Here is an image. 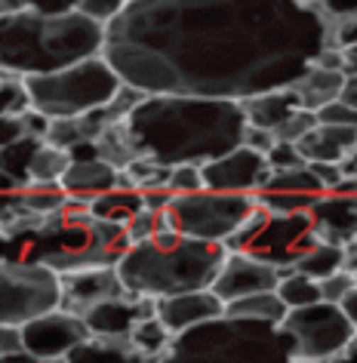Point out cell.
I'll list each match as a JSON object with an SVG mask.
<instances>
[{
  "mask_svg": "<svg viewBox=\"0 0 357 363\" xmlns=\"http://www.w3.org/2000/svg\"><path fill=\"white\" fill-rule=\"evenodd\" d=\"M308 169L314 172V176H317V182H320V185L326 188V191H329V188H336L339 182L345 179V172H342V163H308Z\"/></svg>",
  "mask_w": 357,
  "mask_h": 363,
  "instance_id": "47",
  "label": "cell"
},
{
  "mask_svg": "<svg viewBox=\"0 0 357 363\" xmlns=\"http://www.w3.org/2000/svg\"><path fill=\"white\" fill-rule=\"evenodd\" d=\"M256 210H259L256 194L204 188V191L176 194V201L170 206V219L179 234H188V238L197 240L228 243L250 222Z\"/></svg>",
  "mask_w": 357,
  "mask_h": 363,
  "instance_id": "9",
  "label": "cell"
},
{
  "mask_svg": "<svg viewBox=\"0 0 357 363\" xmlns=\"http://www.w3.org/2000/svg\"><path fill=\"white\" fill-rule=\"evenodd\" d=\"M68 154H71V160H75V163L102 157V154H99V142H77V145H71V148H68Z\"/></svg>",
  "mask_w": 357,
  "mask_h": 363,
  "instance_id": "50",
  "label": "cell"
},
{
  "mask_svg": "<svg viewBox=\"0 0 357 363\" xmlns=\"http://www.w3.org/2000/svg\"><path fill=\"white\" fill-rule=\"evenodd\" d=\"M243 111H246V121L250 126H259V130H268L274 133L280 123H287L292 114L302 108L299 102V93L296 89H274V93H265V96H256V99H246Z\"/></svg>",
  "mask_w": 357,
  "mask_h": 363,
  "instance_id": "21",
  "label": "cell"
},
{
  "mask_svg": "<svg viewBox=\"0 0 357 363\" xmlns=\"http://www.w3.org/2000/svg\"><path fill=\"white\" fill-rule=\"evenodd\" d=\"M320 197H324V194L268 191V188H262V191L256 194V201H259L262 210H268V213H274V216H296V213H311Z\"/></svg>",
  "mask_w": 357,
  "mask_h": 363,
  "instance_id": "31",
  "label": "cell"
},
{
  "mask_svg": "<svg viewBox=\"0 0 357 363\" xmlns=\"http://www.w3.org/2000/svg\"><path fill=\"white\" fill-rule=\"evenodd\" d=\"M43 142L47 139L28 135V139H22V142L4 145V148H0V172H4V179H13L19 188L31 185V163Z\"/></svg>",
  "mask_w": 357,
  "mask_h": 363,
  "instance_id": "26",
  "label": "cell"
},
{
  "mask_svg": "<svg viewBox=\"0 0 357 363\" xmlns=\"http://www.w3.org/2000/svg\"><path fill=\"white\" fill-rule=\"evenodd\" d=\"M299 151L308 163H345L357 151V126L317 123L299 142Z\"/></svg>",
  "mask_w": 357,
  "mask_h": 363,
  "instance_id": "18",
  "label": "cell"
},
{
  "mask_svg": "<svg viewBox=\"0 0 357 363\" xmlns=\"http://www.w3.org/2000/svg\"><path fill=\"white\" fill-rule=\"evenodd\" d=\"M287 271L268 265V262L246 256V252H228L222 271H219L213 293L222 298L225 305L237 302V298L256 296V293H274Z\"/></svg>",
  "mask_w": 357,
  "mask_h": 363,
  "instance_id": "14",
  "label": "cell"
},
{
  "mask_svg": "<svg viewBox=\"0 0 357 363\" xmlns=\"http://www.w3.org/2000/svg\"><path fill=\"white\" fill-rule=\"evenodd\" d=\"M130 342L142 354H148V357H160V354L167 351V345L172 342V333L167 330V323H163L160 317H148V320H142L139 326H136Z\"/></svg>",
  "mask_w": 357,
  "mask_h": 363,
  "instance_id": "33",
  "label": "cell"
},
{
  "mask_svg": "<svg viewBox=\"0 0 357 363\" xmlns=\"http://www.w3.org/2000/svg\"><path fill=\"white\" fill-rule=\"evenodd\" d=\"M56 363H158V357L142 354L130 339H96V335H89L77 351H71L65 360Z\"/></svg>",
  "mask_w": 357,
  "mask_h": 363,
  "instance_id": "22",
  "label": "cell"
},
{
  "mask_svg": "<svg viewBox=\"0 0 357 363\" xmlns=\"http://www.w3.org/2000/svg\"><path fill=\"white\" fill-rule=\"evenodd\" d=\"M62 308V274L38 262L0 265V323L25 326Z\"/></svg>",
  "mask_w": 357,
  "mask_h": 363,
  "instance_id": "10",
  "label": "cell"
},
{
  "mask_svg": "<svg viewBox=\"0 0 357 363\" xmlns=\"http://www.w3.org/2000/svg\"><path fill=\"white\" fill-rule=\"evenodd\" d=\"M225 314V302L213 289H197V293H182L170 298H158V317L167 323L172 335L188 333L200 323H209Z\"/></svg>",
  "mask_w": 357,
  "mask_h": 363,
  "instance_id": "17",
  "label": "cell"
},
{
  "mask_svg": "<svg viewBox=\"0 0 357 363\" xmlns=\"http://www.w3.org/2000/svg\"><path fill=\"white\" fill-rule=\"evenodd\" d=\"M130 148L163 167H204L243 145L246 111L231 99L204 96H145L121 121Z\"/></svg>",
  "mask_w": 357,
  "mask_h": 363,
  "instance_id": "2",
  "label": "cell"
},
{
  "mask_svg": "<svg viewBox=\"0 0 357 363\" xmlns=\"http://www.w3.org/2000/svg\"><path fill=\"white\" fill-rule=\"evenodd\" d=\"M243 145H246V148H253V151L268 154V151L274 148V133H268V130H259V126H246Z\"/></svg>",
  "mask_w": 357,
  "mask_h": 363,
  "instance_id": "48",
  "label": "cell"
},
{
  "mask_svg": "<svg viewBox=\"0 0 357 363\" xmlns=\"http://www.w3.org/2000/svg\"><path fill=\"white\" fill-rule=\"evenodd\" d=\"M47 142L50 145H59V148H71V145L87 142V139H84V133H80L77 117H68V121H53Z\"/></svg>",
  "mask_w": 357,
  "mask_h": 363,
  "instance_id": "40",
  "label": "cell"
},
{
  "mask_svg": "<svg viewBox=\"0 0 357 363\" xmlns=\"http://www.w3.org/2000/svg\"><path fill=\"white\" fill-rule=\"evenodd\" d=\"M31 93H28V77L13 74V71H4L0 77V114L10 117H22L31 111Z\"/></svg>",
  "mask_w": 357,
  "mask_h": 363,
  "instance_id": "32",
  "label": "cell"
},
{
  "mask_svg": "<svg viewBox=\"0 0 357 363\" xmlns=\"http://www.w3.org/2000/svg\"><path fill=\"white\" fill-rule=\"evenodd\" d=\"M333 363H357V335L351 339V345H348V348L339 354V357L333 360Z\"/></svg>",
  "mask_w": 357,
  "mask_h": 363,
  "instance_id": "54",
  "label": "cell"
},
{
  "mask_svg": "<svg viewBox=\"0 0 357 363\" xmlns=\"http://www.w3.org/2000/svg\"><path fill=\"white\" fill-rule=\"evenodd\" d=\"M34 262L59 274L84 268H117L133 250L123 225L93 216L87 203L71 197V203L56 216H47L40 228H31Z\"/></svg>",
  "mask_w": 357,
  "mask_h": 363,
  "instance_id": "5",
  "label": "cell"
},
{
  "mask_svg": "<svg viewBox=\"0 0 357 363\" xmlns=\"http://www.w3.org/2000/svg\"><path fill=\"white\" fill-rule=\"evenodd\" d=\"M311 222L320 234V240L336 243V247H354L357 243V210L336 197L324 194L311 210Z\"/></svg>",
  "mask_w": 357,
  "mask_h": 363,
  "instance_id": "20",
  "label": "cell"
},
{
  "mask_svg": "<svg viewBox=\"0 0 357 363\" xmlns=\"http://www.w3.org/2000/svg\"><path fill=\"white\" fill-rule=\"evenodd\" d=\"M357 43V19H345V22H333L329 25V47L336 50H348Z\"/></svg>",
  "mask_w": 357,
  "mask_h": 363,
  "instance_id": "43",
  "label": "cell"
},
{
  "mask_svg": "<svg viewBox=\"0 0 357 363\" xmlns=\"http://www.w3.org/2000/svg\"><path fill=\"white\" fill-rule=\"evenodd\" d=\"M123 86L121 74L105 56L87 59L80 65L53 71V74L28 77V93L34 111L47 114L50 121L84 117L96 108H105Z\"/></svg>",
  "mask_w": 357,
  "mask_h": 363,
  "instance_id": "7",
  "label": "cell"
},
{
  "mask_svg": "<svg viewBox=\"0 0 357 363\" xmlns=\"http://www.w3.org/2000/svg\"><path fill=\"white\" fill-rule=\"evenodd\" d=\"M225 259V243L167 231L145 243H136L117 265V271L133 296L170 298L182 293H197V289H213Z\"/></svg>",
  "mask_w": 357,
  "mask_h": 363,
  "instance_id": "4",
  "label": "cell"
},
{
  "mask_svg": "<svg viewBox=\"0 0 357 363\" xmlns=\"http://www.w3.org/2000/svg\"><path fill=\"white\" fill-rule=\"evenodd\" d=\"M148 317H158V298L126 293L123 298H111V302L93 308L84 320L89 326V335L96 339H130L136 326Z\"/></svg>",
  "mask_w": 357,
  "mask_h": 363,
  "instance_id": "16",
  "label": "cell"
},
{
  "mask_svg": "<svg viewBox=\"0 0 357 363\" xmlns=\"http://www.w3.org/2000/svg\"><path fill=\"white\" fill-rule=\"evenodd\" d=\"M342 56H345V77L357 74V43L354 47H348V50H342Z\"/></svg>",
  "mask_w": 357,
  "mask_h": 363,
  "instance_id": "53",
  "label": "cell"
},
{
  "mask_svg": "<svg viewBox=\"0 0 357 363\" xmlns=\"http://www.w3.org/2000/svg\"><path fill=\"white\" fill-rule=\"evenodd\" d=\"M207 182H204V167H172L170 176V191L172 194H191V191H204Z\"/></svg>",
  "mask_w": 357,
  "mask_h": 363,
  "instance_id": "37",
  "label": "cell"
},
{
  "mask_svg": "<svg viewBox=\"0 0 357 363\" xmlns=\"http://www.w3.org/2000/svg\"><path fill=\"white\" fill-rule=\"evenodd\" d=\"M16 197H19V203L25 206V210H31L38 216H56V213H62L71 203V194L65 191V185H62V182H56V185H47V182H31V185L19 188Z\"/></svg>",
  "mask_w": 357,
  "mask_h": 363,
  "instance_id": "27",
  "label": "cell"
},
{
  "mask_svg": "<svg viewBox=\"0 0 357 363\" xmlns=\"http://www.w3.org/2000/svg\"><path fill=\"white\" fill-rule=\"evenodd\" d=\"M65 191L80 203H93L96 197H102L108 191H114L121 185V169L111 167L108 160H84V163H71V169L62 179Z\"/></svg>",
  "mask_w": 357,
  "mask_h": 363,
  "instance_id": "19",
  "label": "cell"
},
{
  "mask_svg": "<svg viewBox=\"0 0 357 363\" xmlns=\"http://www.w3.org/2000/svg\"><path fill=\"white\" fill-rule=\"evenodd\" d=\"M278 296L283 298V305H287L290 311L324 302L320 284L317 280H311V277H305V274H299V271H287V274H283L280 286H278Z\"/></svg>",
  "mask_w": 357,
  "mask_h": 363,
  "instance_id": "30",
  "label": "cell"
},
{
  "mask_svg": "<svg viewBox=\"0 0 357 363\" xmlns=\"http://www.w3.org/2000/svg\"><path fill=\"white\" fill-rule=\"evenodd\" d=\"M228 317H241V320H262V323H283L290 314V308L283 305V298L274 293H256L246 298H237V302L225 305Z\"/></svg>",
  "mask_w": 357,
  "mask_h": 363,
  "instance_id": "25",
  "label": "cell"
},
{
  "mask_svg": "<svg viewBox=\"0 0 357 363\" xmlns=\"http://www.w3.org/2000/svg\"><path fill=\"white\" fill-rule=\"evenodd\" d=\"M342 102H348L351 108H357V74L345 77V89H342Z\"/></svg>",
  "mask_w": 357,
  "mask_h": 363,
  "instance_id": "51",
  "label": "cell"
},
{
  "mask_svg": "<svg viewBox=\"0 0 357 363\" xmlns=\"http://www.w3.org/2000/svg\"><path fill=\"white\" fill-rule=\"evenodd\" d=\"M25 351V335H22V326H0V354L10 357V354H19Z\"/></svg>",
  "mask_w": 357,
  "mask_h": 363,
  "instance_id": "46",
  "label": "cell"
},
{
  "mask_svg": "<svg viewBox=\"0 0 357 363\" xmlns=\"http://www.w3.org/2000/svg\"><path fill=\"white\" fill-rule=\"evenodd\" d=\"M317 117H320V123H329V126H357V108L342 102V99L333 105H326V108H320Z\"/></svg>",
  "mask_w": 357,
  "mask_h": 363,
  "instance_id": "41",
  "label": "cell"
},
{
  "mask_svg": "<svg viewBox=\"0 0 357 363\" xmlns=\"http://www.w3.org/2000/svg\"><path fill=\"white\" fill-rule=\"evenodd\" d=\"M329 50L305 0H130L102 56L148 96L246 99L290 89Z\"/></svg>",
  "mask_w": 357,
  "mask_h": 363,
  "instance_id": "1",
  "label": "cell"
},
{
  "mask_svg": "<svg viewBox=\"0 0 357 363\" xmlns=\"http://www.w3.org/2000/svg\"><path fill=\"white\" fill-rule=\"evenodd\" d=\"M320 243V234L311 222V213L274 216L268 210H256L250 222L225 243L228 252H246L280 271H292L302 256H308Z\"/></svg>",
  "mask_w": 357,
  "mask_h": 363,
  "instance_id": "8",
  "label": "cell"
},
{
  "mask_svg": "<svg viewBox=\"0 0 357 363\" xmlns=\"http://www.w3.org/2000/svg\"><path fill=\"white\" fill-rule=\"evenodd\" d=\"M108 28L80 10L68 16H0V65L22 77L53 74L105 52Z\"/></svg>",
  "mask_w": 357,
  "mask_h": 363,
  "instance_id": "3",
  "label": "cell"
},
{
  "mask_svg": "<svg viewBox=\"0 0 357 363\" xmlns=\"http://www.w3.org/2000/svg\"><path fill=\"white\" fill-rule=\"evenodd\" d=\"M145 197V210H154V213H167L172 201H176V194L170 191V185H163V188H145L142 191Z\"/></svg>",
  "mask_w": 357,
  "mask_h": 363,
  "instance_id": "45",
  "label": "cell"
},
{
  "mask_svg": "<svg viewBox=\"0 0 357 363\" xmlns=\"http://www.w3.org/2000/svg\"><path fill=\"white\" fill-rule=\"evenodd\" d=\"M77 10V0H0V16L38 13V16H68Z\"/></svg>",
  "mask_w": 357,
  "mask_h": 363,
  "instance_id": "34",
  "label": "cell"
},
{
  "mask_svg": "<svg viewBox=\"0 0 357 363\" xmlns=\"http://www.w3.org/2000/svg\"><path fill=\"white\" fill-rule=\"evenodd\" d=\"M71 154L68 148H59V145L43 142L40 151L34 154L31 163V182H47V185H56V182L65 179V172L71 169Z\"/></svg>",
  "mask_w": 357,
  "mask_h": 363,
  "instance_id": "29",
  "label": "cell"
},
{
  "mask_svg": "<svg viewBox=\"0 0 357 363\" xmlns=\"http://www.w3.org/2000/svg\"><path fill=\"white\" fill-rule=\"evenodd\" d=\"M130 289L123 286L117 268H84L62 274V311L87 317L93 308L123 298Z\"/></svg>",
  "mask_w": 357,
  "mask_h": 363,
  "instance_id": "15",
  "label": "cell"
},
{
  "mask_svg": "<svg viewBox=\"0 0 357 363\" xmlns=\"http://www.w3.org/2000/svg\"><path fill=\"white\" fill-rule=\"evenodd\" d=\"M320 13L326 16V22H345V19H357V0H320Z\"/></svg>",
  "mask_w": 357,
  "mask_h": 363,
  "instance_id": "42",
  "label": "cell"
},
{
  "mask_svg": "<svg viewBox=\"0 0 357 363\" xmlns=\"http://www.w3.org/2000/svg\"><path fill=\"white\" fill-rule=\"evenodd\" d=\"M354 286H357V277H354L348 268L336 271V274H329L326 280H320V293H324V302H336V305H342L345 296L351 293Z\"/></svg>",
  "mask_w": 357,
  "mask_h": 363,
  "instance_id": "39",
  "label": "cell"
},
{
  "mask_svg": "<svg viewBox=\"0 0 357 363\" xmlns=\"http://www.w3.org/2000/svg\"><path fill=\"white\" fill-rule=\"evenodd\" d=\"M342 308H345V314H348V320L354 323V330H357V286L351 289V293L345 296V302H342Z\"/></svg>",
  "mask_w": 357,
  "mask_h": 363,
  "instance_id": "52",
  "label": "cell"
},
{
  "mask_svg": "<svg viewBox=\"0 0 357 363\" xmlns=\"http://www.w3.org/2000/svg\"><path fill=\"white\" fill-rule=\"evenodd\" d=\"M274 169L268 167V157L262 151L241 148L222 154V157L204 163V182L213 191H241V194H259Z\"/></svg>",
  "mask_w": 357,
  "mask_h": 363,
  "instance_id": "13",
  "label": "cell"
},
{
  "mask_svg": "<svg viewBox=\"0 0 357 363\" xmlns=\"http://www.w3.org/2000/svg\"><path fill=\"white\" fill-rule=\"evenodd\" d=\"M283 330L292 335L296 360H324V363H333L357 335L345 308L336 302L296 308V311L287 314Z\"/></svg>",
  "mask_w": 357,
  "mask_h": 363,
  "instance_id": "11",
  "label": "cell"
},
{
  "mask_svg": "<svg viewBox=\"0 0 357 363\" xmlns=\"http://www.w3.org/2000/svg\"><path fill=\"white\" fill-rule=\"evenodd\" d=\"M4 363H43V360H38L28 351H19V354H10V357H4Z\"/></svg>",
  "mask_w": 357,
  "mask_h": 363,
  "instance_id": "55",
  "label": "cell"
},
{
  "mask_svg": "<svg viewBox=\"0 0 357 363\" xmlns=\"http://www.w3.org/2000/svg\"><path fill=\"white\" fill-rule=\"evenodd\" d=\"M320 123L317 111H308V108H299L296 114L290 117L287 123H280L278 130H274V142H290V145H299L305 135L314 130V126Z\"/></svg>",
  "mask_w": 357,
  "mask_h": 363,
  "instance_id": "35",
  "label": "cell"
},
{
  "mask_svg": "<svg viewBox=\"0 0 357 363\" xmlns=\"http://www.w3.org/2000/svg\"><path fill=\"white\" fill-rule=\"evenodd\" d=\"M305 4H320V0H305Z\"/></svg>",
  "mask_w": 357,
  "mask_h": 363,
  "instance_id": "58",
  "label": "cell"
},
{
  "mask_svg": "<svg viewBox=\"0 0 357 363\" xmlns=\"http://www.w3.org/2000/svg\"><path fill=\"white\" fill-rule=\"evenodd\" d=\"M296 363H324V360H296Z\"/></svg>",
  "mask_w": 357,
  "mask_h": 363,
  "instance_id": "57",
  "label": "cell"
},
{
  "mask_svg": "<svg viewBox=\"0 0 357 363\" xmlns=\"http://www.w3.org/2000/svg\"><path fill=\"white\" fill-rule=\"evenodd\" d=\"M326 194H329V197H336V201H342V203H348V206H354V210H357V176L342 179L336 188H329Z\"/></svg>",
  "mask_w": 357,
  "mask_h": 363,
  "instance_id": "49",
  "label": "cell"
},
{
  "mask_svg": "<svg viewBox=\"0 0 357 363\" xmlns=\"http://www.w3.org/2000/svg\"><path fill=\"white\" fill-rule=\"evenodd\" d=\"M28 139V126H25L22 117H10V114H0V148L13 142Z\"/></svg>",
  "mask_w": 357,
  "mask_h": 363,
  "instance_id": "44",
  "label": "cell"
},
{
  "mask_svg": "<svg viewBox=\"0 0 357 363\" xmlns=\"http://www.w3.org/2000/svg\"><path fill=\"white\" fill-rule=\"evenodd\" d=\"M89 210H93V216H99V219H105V222L126 225L145 210V197H142L139 188H121L117 185L114 191L96 197V201L89 203Z\"/></svg>",
  "mask_w": 357,
  "mask_h": 363,
  "instance_id": "24",
  "label": "cell"
},
{
  "mask_svg": "<svg viewBox=\"0 0 357 363\" xmlns=\"http://www.w3.org/2000/svg\"><path fill=\"white\" fill-rule=\"evenodd\" d=\"M126 6H130V0H77V10L89 16L93 22L99 25H111L114 19H121L126 13Z\"/></svg>",
  "mask_w": 357,
  "mask_h": 363,
  "instance_id": "36",
  "label": "cell"
},
{
  "mask_svg": "<svg viewBox=\"0 0 357 363\" xmlns=\"http://www.w3.org/2000/svg\"><path fill=\"white\" fill-rule=\"evenodd\" d=\"M158 363H296V345L283 323L222 314L172 335Z\"/></svg>",
  "mask_w": 357,
  "mask_h": 363,
  "instance_id": "6",
  "label": "cell"
},
{
  "mask_svg": "<svg viewBox=\"0 0 357 363\" xmlns=\"http://www.w3.org/2000/svg\"><path fill=\"white\" fill-rule=\"evenodd\" d=\"M22 335H25V351L43 363H50V360H65L71 351H77L89 339V326L84 317L68 314L59 308V311L25 323Z\"/></svg>",
  "mask_w": 357,
  "mask_h": 363,
  "instance_id": "12",
  "label": "cell"
},
{
  "mask_svg": "<svg viewBox=\"0 0 357 363\" xmlns=\"http://www.w3.org/2000/svg\"><path fill=\"white\" fill-rule=\"evenodd\" d=\"M342 172H345V179H351V176H357V151L348 157L345 163H342Z\"/></svg>",
  "mask_w": 357,
  "mask_h": 363,
  "instance_id": "56",
  "label": "cell"
},
{
  "mask_svg": "<svg viewBox=\"0 0 357 363\" xmlns=\"http://www.w3.org/2000/svg\"><path fill=\"white\" fill-rule=\"evenodd\" d=\"M268 157V167L274 172H287V169H299V167H305V157H302V151H299V145H290V142H274V148L265 154Z\"/></svg>",
  "mask_w": 357,
  "mask_h": 363,
  "instance_id": "38",
  "label": "cell"
},
{
  "mask_svg": "<svg viewBox=\"0 0 357 363\" xmlns=\"http://www.w3.org/2000/svg\"><path fill=\"white\" fill-rule=\"evenodd\" d=\"M345 262H348V250L345 247H336V243L320 240L317 247L308 252V256L299 259V265L292 271H299V274H305V277H311V280H317V284H320V280H326L329 274L342 271Z\"/></svg>",
  "mask_w": 357,
  "mask_h": 363,
  "instance_id": "28",
  "label": "cell"
},
{
  "mask_svg": "<svg viewBox=\"0 0 357 363\" xmlns=\"http://www.w3.org/2000/svg\"><path fill=\"white\" fill-rule=\"evenodd\" d=\"M292 89L299 93L302 108H308V111H320V108H326V105H333V102L342 99L345 74L342 71H336V68L314 65Z\"/></svg>",
  "mask_w": 357,
  "mask_h": 363,
  "instance_id": "23",
  "label": "cell"
}]
</instances>
